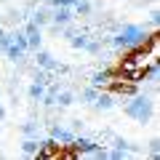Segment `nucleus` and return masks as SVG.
<instances>
[{"label": "nucleus", "mask_w": 160, "mask_h": 160, "mask_svg": "<svg viewBox=\"0 0 160 160\" xmlns=\"http://www.w3.org/2000/svg\"><path fill=\"white\" fill-rule=\"evenodd\" d=\"M144 40H147V32H144V27H133V24H126V27H120L118 35H112L109 38V46L112 48H131V46H142Z\"/></svg>", "instance_id": "obj_1"}, {"label": "nucleus", "mask_w": 160, "mask_h": 160, "mask_svg": "<svg viewBox=\"0 0 160 160\" xmlns=\"http://www.w3.org/2000/svg\"><path fill=\"white\" fill-rule=\"evenodd\" d=\"M126 115L133 120H139V123H144V120L152 115V102H149L147 96H133L131 102L126 104Z\"/></svg>", "instance_id": "obj_2"}, {"label": "nucleus", "mask_w": 160, "mask_h": 160, "mask_svg": "<svg viewBox=\"0 0 160 160\" xmlns=\"http://www.w3.org/2000/svg\"><path fill=\"white\" fill-rule=\"evenodd\" d=\"M35 62H38L40 69H46V72H53V69H59V72H69V69L62 67V64H59L48 51H40V48H38V53H35Z\"/></svg>", "instance_id": "obj_3"}, {"label": "nucleus", "mask_w": 160, "mask_h": 160, "mask_svg": "<svg viewBox=\"0 0 160 160\" xmlns=\"http://www.w3.org/2000/svg\"><path fill=\"white\" fill-rule=\"evenodd\" d=\"M72 8H67V6H56V11H53L51 13V22L53 24H62V27H64V24H69V22H72Z\"/></svg>", "instance_id": "obj_4"}, {"label": "nucleus", "mask_w": 160, "mask_h": 160, "mask_svg": "<svg viewBox=\"0 0 160 160\" xmlns=\"http://www.w3.org/2000/svg\"><path fill=\"white\" fill-rule=\"evenodd\" d=\"M48 131H51V139H53V142H59V144H69L75 139V133L67 131V128H62V126H51Z\"/></svg>", "instance_id": "obj_5"}, {"label": "nucleus", "mask_w": 160, "mask_h": 160, "mask_svg": "<svg viewBox=\"0 0 160 160\" xmlns=\"http://www.w3.org/2000/svg\"><path fill=\"white\" fill-rule=\"evenodd\" d=\"M29 22H35L40 29H43L46 24H51V11H48V8H35V11L29 13Z\"/></svg>", "instance_id": "obj_6"}, {"label": "nucleus", "mask_w": 160, "mask_h": 160, "mask_svg": "<svg viewBox=\"0 0 160 160\" xmlns=\"http://www.w3.org/2000/svg\"><path fill=\"white\" fill-rule=\"evenodd\" d=\"M109 80H112V75H109L107 69H102V72H93L91 75V86L93 88H104V86H109Z\"/></svg>", "instance_id": "obj_7"}, {"label": "nucleus", "mask_w": 160, "mask_h": 160, "mask_svg": "<svg viewBox=\"0 0 160 160\" xmlns=\"http://www.w3.org/2000/svg\"><path fill=\"white\" fill-rule=\"evenodd\" d=\"M38 149H40V142H38L35 136H27V139L22 142V152L29 155V158H35V155H38Z\"/></svg>", "instance_id": "obj_8"}, {"label": "nucleus", "mask_w": 160, "mask_h": 160, "mask_svg": "<svg viewBox=\"0 0 160 160\" xmlns=\"http://www.w3.org/2000/svg\"><path fill=\"white\" fill-rule=\"evenodd\" d=\"M43 91H46V83H38V80H32V83H29V88H27V96L32 99V102H40Z\"/></svg>", "instance_id": "obj_9"}, {"label": "nucleus", "mask_w": 160, "mask_h": 160, "mask_svg": "<svg viewBox=\"0 0 160 160\" xmlns=\"http://www.w3.org/2000/svg\"><path fill=\"white\" fill-rule=\"evenodd\" d=\"M56 104H59V107H69V104H75V93L59 88V91H56Z\"/></svg>", "instance_id": "obj_10"}, {"label": "nucleus", "mask_w": 160, "mask_h": 160, "mask_svg": "<svg viewBox=\"0 0 160 160\" xmlns=\"http://www.w3.org/2000/svg\"><path fill=\"white\" fill-rule=\"evenodd\" d=\"M86 43H88V35L86 32H72V35H69V46H72V48H80V51H83Z\"/></svg>", "instance_id": "obj_11"}, {"label": "nucleus", "mask_w": 160, "mask_h": 160, "mask_svg": "<svg viewBox=\"0 0 160 160\" xmlns=\"http://www.w3.org/2000/svg\"><path fill=\"white\" fill-rule=\"evenodd\" d=\"M75 13H78V16H91V11H93V6L91 3H88V0H75Z\"/></svg>", "instance_id": "obj_12"}, {"label": "nucleus", "mask_w": 160, "mask_h": 160, "mask_svg": "<svg viewBox=\"0 0 160 160\" xmlns=\"http://www.w3.org/2000/svg\"><path fill=\"white\" fill-rule=\"evenodd\" d=\"M96 107H99V109H112V107H115L112 93H99V96H96Z\"/></svg>", "instance_id": "obj_13"}, {"label": "nucleus", "mask_w": 160, "mask_h": 160, "mask_svg": "<svg viewBox=\"0 0 160 160\" xmlns=\"http://www.w3.org/2000/svg\"><path fill=\"white\" fill-rule=\"evenodd\" d=\"M3 53H6V56L11 59V62H22V59H24V51H22L19 46H13V43H11V46H8Z\"/></svg>", "instance_id": "obj_14"}, {"label": "nucleus", "mask_w": 160, "mask_h": 160, "mask_svg": "<svg viewBox=\"0 0 160 160\" xmlns=\"http://www.w3.org/2000/svg\"><path fill=\"white\" fill-rule=\"evenodd\" d=\"M102 48H104V46H102V40H99V38H96V40L88 38V43H86V48H83V51H88V53H93V56H99V53H102Z\"/></svg>", "instance_id": "obj_15"}, {"label": "nucleus", "mask_w": 160, "mask_h": 160, "mask_svg": "<svg viewBox=\"0 0 160 160\" xmlns=\"http://www.w3.org/2000/svg\"><path fill=\"white\" fill-rule=\"evenodd\" d=\"M40 43H43L40 32H35V35H27V48H29V51H38V48H40Z\"/></svg>", "instance_id": "obj_16"}, {"label": "nucleus", "mask_w": 160, "mask_h": 160, "mask_svg": "<svg viewBox=\"0 0 160 160\" xmlns=\"http://www.w3.org/2000/svg\"><path fill=\"white\" fill-rule=\"evenodd\" d=\"M22 133L24 136H38V123H35V120H27L22 126Z\"/></svg>", "instance_id": "obj_17"}, {"label": "nucleus", "mask_w": 160, "mask_h": 160, "mask_svg": "<svg viewBox=\"0 0 160 160\" xmlns=\"http://www.w3.org/2000/svg\"><path fill=\"white\" fill-rule=\"evenodd\" d=\"M96 96H99V88H93V86H88L86 91L80 93V99H83V102H96Z\"/></svg>", "instance_id": "obj_18"}, {"label": "nucleus", "mask_w": 160, "mask_h": 160, "mask_svg": "<svg viewBox=\"0 0 160 160\" xmlns=\"http://www.w3.org/2000/svg\"><path fill=\"white\" fill-rule=\"evenodd\" d=\"M35 32H40V27H38L35 22H27V24H24V35H35Z\"/></svg>", "instance_id": "obj_19"}, {"label": "nucleus", "mask_w": 160, "mask_h": 160, "mask_svg": "<svg viewBox=\"0 0 160 160\" xmlns=\"http://www.w3.org/2000/svg\"><path fill=\"white\" fill-rule=\"evenodd\" d=\"M149 24H152V27H158V24H160V13H158V8H152V11H149Z\"/></svg>", "instance_id": "obj_20"}, {"label": "nucleus", "mask_w": 160, "mask_h": 160, "mask_svg": "<svg viewBox=\"0 0 160 160\" xmlns=\"http://www.w3.org/2000/svg\"><path fill=\"white\" fill-rule=\"evenodd\" d=\"M53 6H67V8H72L75 6V0H51Z\"/></svg>", "instance_id": "obj_21"}, {"label": "nucleus", "mask_w": 160, "mask_h": 160, "mask_svg": "<svg viewBox=\"0 0 160 160\" xmlns=\"http://www.w3.org/2000/svg\"><path fill=\"white\" fill-rule=\"evenodd\" d=\"M69 131H72V133L83 131V123H80V120H72V126H69Z\"/></svg>", "instance_id": "obj_22"}, {"label": "nucleus", "mask_w": 160, "mask_h": 160, "mask_svg": "<svg viewBox=\"0 0 160 160\" xmlns=\"http://www.w3.org/2000/svg\"><path fill=\"white\" fill-rule=\"evenodd\" d=\"M115 147H118V149H128V142H126V139H115Z\"/></svg>", "instance_id": "obj_23"}, {"label": "nucleus", "mask_w": 160, "mask_h": 160, "mask_svg": "<svg viewBox=\"0 0 160 160\" xmlns=\"http://www.w3.org/2000/svg\"><path fill=\"white\" fill-rule=\"evenodd\" d=\"M0 120H6V107L0 104Z\"/></svg>", "instance_id": "obj_24"}, {"label": "nucleus", "mask_w": 160, "mask_h": 160, "mask_svg": "<svg viewBox=\"0 0 160 160\" xmlns=\"http://www.w3.org/2000/svg\"><path fill=\"white\" fill-rule=\"evenodd\" d=\"M8 3H11V0H0V6H8Z\"/></svg>", "instance_id": "obj_25"}, {"label": "nucleus", "mask_w": 160, "mask_h": 160, "mask_svg": "<svg viewBox=\"0 0 160 160\" xmlns=\"http://www.w3.org/2000/svg\"><path fill=\"white\" fill-rule=\"evenodd\" d=\"M0 16H3V8H0Z\"/></svg>", "instance_id": "obj_26"}, {"label": "nucleus", "mask_w": 160, "mask_h": 160, "mask_svg": "<svg viewBox=\"0 0 160 160\" xmlns=\"http://www.w3.org/2000/svg\"><path fill=\"white\" fill-rule=\"evenodd\" d=\"M46 3H51V0H46Z\"/></svg>", "instance_id": "obj_27"}]
</instances>
